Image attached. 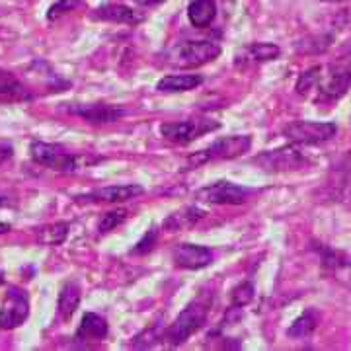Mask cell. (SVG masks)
<instances>
[{
    "mask_svg": "<svg viewBox=\"0 0 351 351\" xmlns=\"http://www.w3.org/2000/svg\"><path fill=\"white\" fill-rule=\"evenodd\" d=\"M254 297H256V287L252 281H242L230 291V302H232V306H239V308L250 304Z\"/></svg>",
    "mask_w": 351,
    "mask_h": 351,
    "instance_id": "obj_24",
    "label": "cell"
},
{
    "mask_svg": "<svg viewBox=\"0 0 351 351\" xmlns=\"http://www.w3.org/2000/svg\"><path fill=\"white\" fill-rule=\"evenodd\" d=\"M201 84H203L201 75H168L156 82V90L162 94H178V92L195 90Z\"/></svg>",
    "mask_w": 351,
    "mask_h": 351,
    "instance_id": "obj_17",
    "label": "cell"
},
{
    "mask_svg": "<svg viewBox=\"0 0 351 351\" xmlns=\"http://www.w3.org/2000/svg\"><path fill=\"white\" fill-rule=\"evenodd\" d=\"M12 201L8 199V195H4V193H0V207H6V205H10Z\"/></svg>",
    "mask_w": 351,
    "mask_h": 351,
    "instance_id": "obj_30",
    "label": "cell"
},
{
    "mask_svg": "<svg viewBox=\"0 0 351 351\" xmlns=\"http://www.w3.org/2000/svg\"><path fill=\"white\" fill-rule=\"evenodd\" d=\"M207 314H209V306L203 301L189 302L188 306L176 316L174 322L162 332V336H160L162 343L170 346V348H178V346L186 343L207 322Z\"/></svg>",
    "mask_w": 351,
    "mask_h": 351,
    "instance_id": "obj_2",
    "label": "cell"
},
{
    "mask_svg": "<svg viewBox=\"0 0 351 351\" xmlns=\"http://www.w3.org/2000/svg\"><path fill=\"white\" fill-rule=\"evenodd\" d=\"M135 4L138 6H145V8H151V6H158V4H162L166 0H133Z\"/></svg>",
    "mask_w": 351,
    "mask_h": 351,
    "instance_id": "obj_29",
    "label": "cell"
},
{
    "mask_svg": "<svg viewBox=\"0 0 351 351\" xmlns=\"http://www.w3.org/2000/svg\"><path fill=\"white\" fill-rule=\"evenodd\" d=\"M82 4H84L82 0H59V2H55V4L49 8V12H47V20H49V22H53V20H59L61 16H64L66 12H73L75 8L82 6Z\"/></svg>",
    "mask_w": 351,
    "mask_h": 351,
    "instance_id": "obj_26",
    "label": "cell"
},
{
    "mask_svg": "<svg viewBox=\"0 0 351 351\" xmlns=\"http://www.w3.org/2000/svg\"><path fill=\"white\" fill-rule=\"evenodd\" d=\"M172 260H174L176 267L195 271V269H203V267H207V265L213 263V252L209 250L207 246H201V244L184 242V244L174 246Z\"/></svg>",
    "mask_w": 351,
    "mask_h": 351,
    "instance_id": "obj_12",
    "label": "cell"
},
{
    "mask_svg": "<svg viewBox=\"0 0 351 351\" xmlns=\"http://www.w3.org/2000/svg\"><path fill=\"white\" fill-rule=\"evenodd\" d=\"M32 100V92L8 71L0 69V101L4 104H20Z\"/></svg>",
    "mask_w": 351,
    "mask_h": 351,
    "instance_id": "obj_16",
    "label": "cell"
},
{
    "mask_svg": "<svg viewBox=\"0 0 351 351\" xmlns=\"http://www.w3.org/2000/svg\"><path fill=\"white\" fill-rule=\"evenodd\" d=\"M108 320L96 313H86L82 316L80 324L76 328V339H82V341H101V339L108 338Z\"/></svg>",
    "mask_w": 351,
    "mask_h": 351,
    "instance_id": "obj_15",
    "label": "cell"
},
{
    "mask_svg": "<svg viewBox=\"0 0 351 351\" xmlns=\"http://www.w3.org/2000/svg\"><path fill=\"white\" fill-rule=\"evenodd\" d=\"M127 221V211L125 209H117V211H110L101 217L100 221V234H108L112 232L113 228H117L119 225H123Z\"/></svg>",
    "mask_w": 351,
    "mask_h": 351,
    "instance_id": "obj_25",
    "label": "cell"
},
{
    "mask_svg": "<svg viewBox=\"0 0 351 351\" xmlns=\"http://www.w3.org/2000/svg\"><path fill=\"white\" fill-rule=\"evenodd\" d=\"M254 162L262 166L265 172H289V170H299L302 168L306 160L302 156V152L297 149V145H289L281 147L276 151H267L258 154L254 158Z\"/></svg>",
    "mask_w": 351,
    "mask_h": 351,
    "instance_id": "obj_10",
    "label": "cell"
},
{
    "mask_svg": "<svg viewBox=\"0 0 351 351\" xmlns=\"http://www.w3.org/2000/svg\"><path fill=\"white\" fill-rule=\"evenodd\" d=\"M29 316V297L24 289L8 287L0 306V330L20 328Z\"/></svg>",
    "mask_w": 351,
    "mask_h": 351,
    "instance_id": "obj_9",
    "label": "cell"
},
{
    "mask_svg": "<svg viewBox=\"0 0 351 351\" xmlns=\"http://www.w3.org/2000/svg\"><path fill=\"white\" fill-rule=\"evenodd\" d=\"M252 191L248 188L237 186L234 182L221 180L211 186H205L195 191V199L211 205H242L250 199Z\"/></svg>",
    "mask_w": 351,
    "mask_h": 351,
    "instance_id": "obj_8",
    "label": "cell"
},
{
    "mask_svg": "<svg viewBox=\"0 0 351 351\" xmlns=\"http://www.w3.org/2000/svg\"><path fill=\"white\" fill-rule=\"evenodd\" d=\"M221 55V45L211 39H189L168 51L166 64L180 69H197L211 63Z\"/></svg>",
    "mask_w": 351,
    "mask_h": 351,
    "instance_id": "obj_4",
    "label": "cell"
},
{
    "mask_svg": "<svg viewBox=\"0 0 351 351\" xmlns=\"http://www.w3.org/2000/svg\"><path fill=\"white\" fill-rule=\"evenodd\" d=\"M316 322H318V320H316V314H314L313 311H306V313L301 314V316L291 324L287 336L295 339L308 338L314 330H316Z\"/></svg>",
    "mask_w": 351,
    "mask_h": 351,
    "instance_id": "obj_22",
    "label": "cell"
},
{
    "mask_svg": "<svg viewBox=\"0 0 351 351\" xmlns=\"http://www.w3.org/2000/svg\"><path fill=\"white\" fill-rule=\"evenodd\" d=\"M145 188L138 184H127V186H106V188L92 189L86 193L76 195V203H125L143 195Z\"/></svg>",
    "mask_w": 351,
    "mask_h": 351,
    "instance_id": "obj_11",
    "label": "cell"
},
{
    "mask_svg": "<svg viewBox=\"0 0 351 351\" xmlns=\"http://www.w3.org/2000/svg\"><path fill=\"white\" fill-rule=\"evenodd\" d=\"M71 113L82 117L88 123H113L125 115L123 108L108 106V104H90V106H76L71 108Z\"/></svg>",
    "mask_w": 351,
    "mask_h": 351,
    "instance_id": "obj_14",
    "label": "cell"
},
{
    "mask_svg": "<svg viewBox=\"0 0 351 351\" xmlns=\"http://www.w3.org/2000/svg\"><path fill=\"white\" fill-rule=\"evenodd\" d=\"M156 240H158V230L152 226L151 230H147L145 232V237L138 240L137 244L133 246V250L131 254H135V256H143V254H147V252H151L154 248V244H156Z\"/></svg>",
    "mask_w": 351,
    "mask_h": 351,
    "instance_id": "obj_27",
    "label": "cell"
},
{
    "mask_svg": "<svg viewBox=\"0 0 351 351\" xmlns=\"http://www.w3.org/2000/svg\"><path fill=\"white\" fill-rule=\"evenodd\" d=\"M250 59L258 63H267V61H276L281 55V47L276 43H252L248 47Z\"/></svg>",
    "mask_w": 351,
    "mask_h": 351,
    "instance_id": "obj_23",
    "label": "cell"
},
{
    "mask_svg": "<svg viewBox=\"0 0 351 351\" xmlns=\"http://www.w3.org/2000/svg\"><path fill=\"white\" fill-rule=\"evenodd\" d=\"M203 211L197 209V207H186L184 211H178V213L170 215L166 221H164V228L170 230V232H176V230H184V228H189V226H195L203 219Z\"/></svg>",
    "mask_w": 351,
    "mask_h": 351,
    "instance_id": "obj_20",
    "label": "cell"
},
{
    "mask_svg": "<svg viewBox=\"0 0 351 351\" xmlns=\"http://www.w3.org/2000/svg\"><path fill=\"white\" fill-rule=\"evenodd\" d=\"M29 156L39 166L49 168L53 172H63V174L76 172L80 168V164L86 160L78 154L64 151L61 145H51V143H43V141H32Z\"/></svg>",
    "mask_w": 351,
    "mask_h": 351,
    "instance_id": "obj_5",
    "label": "cell"
},
{
    "mask_svg": "<svg viewBox=\"0 0 351 351\" xmlns=\"http://www.w3.org/2000/svg\"><path fill=\"white\" fill-rule=\"evenodd\" d=\"M14 156V147L12 143L8 141H0V166L4 162H8Z\"/></svg>",
    "mask_w": 351,
    "mask_h": 351,
    "instance_id": "obj_28",
    "label": "cell"
},
{
    "mask_svg": "<svg viewBox=\"0 0 351 351\" xmlns=\"http://www.w3.org/2000/svg\"><path fill=\"white\" fill-rule=\"evenodd\" d=\"M351 88V47L343 49L326 66H313L297 80V92L313 101H334Z\"/></svg>",
    "mask_w": 351,
    "mask_h": 351,
    "instance_id": "obj_1",
    "label": "cell"
},
{
    "mask_svg": "<svg viewBox=\"0 0 351 351\" xmlns=\"http://www.w3.org/2000/svg\"><path fill=\"white\" fill-rule=\"evenodd\" d=\"M92 20H101V22H112V24L138 25L147 20V16L138 10H133L125 4H104L96 8L92 14Z\"/></svg>",
    "mask_w": 351,
    "mask_h": 351,
    "instance_id": "obj_13",
    "label": "cell"
},
{
    "mask_svg": "<svg viewBox=\"0 0 351 351\" xmlns=\"http://www.w3.org/2000/svg\"><path fill=\"white\" fill-rule=\"evenodd\" d=\"M336 133H338V125L332 121H293L283 127V137L299 147L326 143L332 137H336Z\"/></svg>",
    "mask_w": 351,
    "mask_h": 351,
    "instance_id": "obj_6",
    "label": "cell"
},
{
    "mask_svg": "<svg viewBox=\"0 0 351 351\" xmlns=\"http://www.w3.org/2000/svg\"><path fill=\"white\" fill-rule=\"evenodd\" d=\"M10 228H12L10 225H6V223H0V234H4V232H10Z\"/></svg>",
    "mask_w": 351,
    "mask_h": 351,
    "instance_id": "obj_31",
    "label": "cell"
},
{
    "mask_svg": "<svg viewBox=\"0 0 351 351\" xmlns=\"http://www.w3.org/2000/svg\"><path fill=\"white\" fill-rule=\"evenodd\" d=\"M252 149V137L250 135H230L215 141L211 147L203 149V151L193 152L186 158V170L201 168L205 164L217 162V160H232L244 156Z\"/></svg>",
    "mask_w": 351,
    "mask_h": 351,
    "instance_id": "obj_3",
    "label": "cell"
},
{
    "mask_svg": "<svg viewBox=\"0 0 351 351\" xmlns=\"http://www.w3.org/2000/svg\"><path fill=\"white\" fill-rule=\"evenodd\" d=\"M322 2H341V0H322Z\"/></svg>",
    "mask_w": 351,
    "mask_h": 351,
    "instance_id": "obj_32",
    "label": "cell"
},
{
    "mask_svg": "<svg viewBox=\"0 0 351 351\" xmlns=\"http://www.w3.org/2000/svg\"><path fill=\"white\" fill-rule=\"evenodd\" d=\"M221 127L219 121L215 119H186V121H168L160 125V135L166 141L174 143V145H189L195 138L203 137L211 131H217Z\"/></svg>",
    "mask_w": 351,
    "mask_h": 351,
    "instance_id": "obj_7",
    "label": "cell"
},
{
    "mask_svg": "<svg viewBox=\"0 0 351 351\" xmlns=\"http://www.w3.org/2000/svg\"><path fill=\"white\" fill-rule=\"evenodd\" d=\"M69 230H71L69 223H53V225L43 226L39 230V242L45 244V246H59L66 240Z\"/></svg>",
    "mask_w": 351,
    "mask_h": 351,
    "instance_id": "obj_21",
    "label": "cell"
},
{
    "mask_svg": "<svg viewBox=\"0 0 351 351\" xmlns=\"http://www.w3.org/2000/svg\"><path fill=\"white\" fill-rule=\"evenodd\" d=\"M217 16L215 0H191L188 6V20L193 27H207Z\"/></svg>",
    "mask_w": 351,
    "mask_h": 351,
    "instance_id": "obj_18",
    "label": "cell"
},
{
    "mask_svg": "<svg viewBox=\"0 0 351 351\" xmlns=\"http://www.w3.org/2000/svg\"><path fill=\"white\" fill-rule=\"evenodd\" d=\"M78 304H80V287H78V283L76 281L64 283V287L59 293V301H57L59 316L63 318L64 322L73 318Z\"/></svg>",
    "mask_w": 351,
    "mask_h": 351,
    "instance_id": "obj_19",
    "label": "cell"
}]
</instances>
